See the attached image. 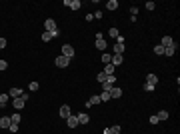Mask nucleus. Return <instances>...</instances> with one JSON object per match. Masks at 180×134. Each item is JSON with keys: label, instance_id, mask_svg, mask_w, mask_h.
<instances>
[{"label": "nucleus", "instance_id": "12", "mask_svg": "<svg viewBox=\"0 0 180 134\" xmlns=\"http://www.w3.org/2000/svg\"><path fill=\"white\" fill-rule=\"evenodd\" d=\"M10 116H2L0 118V128H10Z\"/></svg>", "mask_w": 180, "mask_h": 134}, {"label": "nucleus", "instance_id": "19", "mask_svg": "<svg viewBox=\"0 0 180 134\" xmlns=\"http://www.w3.org/2000/svg\"><path fill=\"white\" fill-rule=\"evenodd\" d=\"M112 50H114V54H122V52H124V44H120V42H116V44L112 46Z\"/></svg>", "mask_w": 180, "mask_h": 134}, {"label": "nucleus", "instance_id": "14", "mask_svg": "<svg viewBox=\"0 0 180 134\" xmlns=\"http://www.w3.org/2000/svg\"><path fill=\"white\" fill-rule=\"evenodd\" d=\"M68 6H70L72 10H80V8H82V2H80V0H70Z\"/></svg>", "mask_w": 180, "mask_h": 134}, {"label": "nucleus", "instance_id": "22", "mask_svg": "<svg viewBox=\"0 0 180 134\" xmlns=\"http://www.w3.org/2000/svg\"><path fill=\"white\" fill-rule=\"evenodd\" d=\"M176 54V46H168V48H164V56H174Z\"/></svg>", "mask_w": 180, "mask_h": 134}, {"label": "nucleus", "instance_id": "24", "mask_svg": "<svg viewBox=\"0 0 180 134\" xmlns=\"http://www.w3.org/2000/svg\"><path fill=\"white\" fill-rule=\"evenodd\" d=\"M108 34H110V38H118V28H114V26H110V30H108Z\"/></svg>", "mask_w": 180, "mask_h": 134}, {"label": "nucleus", "instance_id": "16", "mask_svg": "<svg viewBox=\"0 0 180 134\" xmlns=\"http://www.w3.org/2000/svg\"><path fill=\"white\" fill-rule=\"evenodd\" d=\"M106 8H108L110 12L116 10V8H118V0H108V2H106Z\"/></svg>", "mask_w": 180, "mask_h": 134}, {"label": "nucleus", "instance_id": "18", "mask_svg": "<svg viewBox=\"0 0 180 134\" xmlns=\"http://www.w3.org/2000/svg\"><path fill=\"white\" fill-rule=\"evenodd\" d=\"M96 48L98 50H106V40L104 38H96Z\"/></svg>", "mask_w": 180, "mask_h": 134}, {"label": "nucleus", "instance_id": "32", "mask_svg": "<svg viewBox=\"0 0 180 134\" xmlns=\"http://www.w3.org/2000/svg\"><path fill=\"white\" fill-rule=\"evenodd\" d=\"M144 6H146V10H154V8H156V4H154V2H146Z\"/></svg>", "mask_w": 180, "mask_h": 134}, {"label": "nucleus", "instance_id": "27", "mask_svg": "<svg viewBox=\"0 0 180 134\" xmlns=\"http://www.w3.org/2000/svg\"><path fill=\"white\" fill-rule=\"evenodd\" d=\"M8 98H10L8 94H0V106H4V104L8 102Z\"/></svg>", "mask_w": 180, "mask_h": 134}, {"label": "nucleus", "instance_id": "29", "mask_svg": "<svg viewBox=\"0 0 180 134\" xmlns=\"http://www.w3.org/2000/svg\"><path fill=\"white\" fill-rule=\"evenodd\" d=\"M110 60H112L110 54H102V62H104V64H110Z\"/></svg>", "mask_w": 180, "mask_h": 134}, {"label": "nucleus", "instance_id": "38", "mask_svg": "<svg viewBox=\"0 0 180 134\" xmlns=\"http://www.w3.org/2000/svg\"><path fill=\"white\" fill-rule=\"evenodd\" d=\"M144 90H146V92H152V90H154V86H150V84H144Z\"/></svg>", "mask_w": 180, "mask_h": 134}, {"label": "nucleus", "instance_id": "1", "mask_svg": "<svg viewBox=\"0 0 180 134\" xmlns=\"http://www.w3.org/2000/svg\"><path fill=\"white\" fill-rule=\"evenodd\" d=\"M44 28H46V32H50V34H52V38H54V36H58V34H60V30H58L56 22H54L52 18H48V20H46V22H44Z\"/></svg>", "mask_w": 180, "mask_h": 134}, {"label": "nucleus", "instance_id": "11", "mask_svg": "<svg viewBox=\"0 0 180 134\" xmlns=\"http://www.w3.org/2000/svg\"><path fill=\"white\" fill-rule=\"evenodd\" d=\"M122 54H112V60H110V64L112 66H118V64H122Z\"/></svg>", "mask_w": 180, "mask_h": 134}, {"label": "nucleus", "instance_id": "8", "mask_svg": "<svg viewBox=\"0 0 180 134\" xmlns=\"http://www.w3.org/2000/svg\"><path fill=\"white\" fill-rule=\"evenodd\" d=\"M108 92H110V98H120L122 96V88H118V86H112Z\"/></svg>", "mask_w": 180, "mask_h": 134}, {"label": "nucleus", "instance_id": "39", "mask_svg": "<svg viewBox=\"0 0 180 134\" xmlns=\"http://www.w3.org/2000/svg\"><path fill=\"white\" fill-rule=\"evenodd\" d=\"M0 48H6V38H0Z\"/></svg>", "mask_w": 180, "mask_h": 134}, {"label": "nucleus", "instance_id": "35", "mask_svg": "<svg viewBox=\"0 0 180 134\" xmlns=\"http://www.w3.org/2000/svg\"><path fill=\"white\" fill-rule=\"evenodd\" d=\"M130 14L136 16V14H138V6H130Z\"/></svg>", "mask_w": 180, "mask_h": 134}, {"label": "nucleus", "instance_id": "9", "mask_svg": "<svg viewBox=\"0 0 180 134\" xmlns=\"http://www.w3.org/2000/svg\"><path fill=\"white\" fill-rule=\"evenodd\" d=\"M66 126L68 128H76V126H78V116H70V118H66Z\"/></svg>", "mask_w": 180, "mask_h": 134}, {"label": "nucleus", "instance_id": "30", "mask_svg": "<svg viewBox=\"0 0 180 134\" xmlns=\"http://www.w3.org/2000/svg\"><path fill=\"white\" fill-rule=\"evenodd\" d=\"M154 54H164V48L158 44V46H154Z\"/></svg>", "mask_w": 180, "mask_h": 134}, {"label": "nucleus", "instance_id": "17", "mask_svg": "<svg viewBox=\"0 0 180 134\" xmlns=\"http://www.w3.org/2000/svg\"><path fill=\"white\" fill-rule=\"evenodd\" d=\"M98 96H100V102H108V100H112V98H110V92H108V90H102V94H98Z\"/></svg>", "mask_w": 180, "mask_h": 134}, {"label": "nucleus", "instance_id": "33", "mask_svg": "<svg viewBox=\"0 0 180 134\" xmlns=\"http://www.w3.org/2000/svg\"><path fill=\"white\" fill-rule=\"evenodd\" d=\"M158 122H160L158 116H156V114H152V116H150V124H158Z\"/></svg>", "mask_w": 180, "mask_h": 134}, {"label": "nucleus", "instance_id": "25", "mask_svg": "<svg viewBox=\"0 0 180 134\" xmlns=\"http://www.w3.org/2000/svg\"><path fill=\"white\" fill-rule=\"evenodd\" d=\"M28 88H30V92H36V90L40 88V84H38V82H30V84H28Z\"/></svg>", "mask_w": 180, "mask_h": 134}, {"label": "nucleus", "instance_id": "10", "mask_svg": "<svg viewBox=\"0 0 180 134\" xmlns=\"http://www.w3.org/2000/svg\"><path fill=\"white\" fill-rule=\"evenodd\" d=\"M146 84H150V86H154V88H156L158 76H156V74H148V76H146Z\"/></svg>", "mask_w": 180, "mask_h": 134}, {"label": "nucleus", "instance_id": "26", "mask_svg": "<svg viewBox=\"0 0 180 134\" xmlns=\"http://www.w3.org/2000/svg\"><path fill=\"white\" fill-rule=\"evenodd\" d=\"M96 80H98L100 84H104V80H106V74H104V72H98V74H96Z\"/></svg>", "mask_w": 180, "mask_h": 134}, {"label": "nucleus", "instance_id": "4", "mask_svg": "<svg viewBox=\"0 0 180 134\" xmlns=\"http://www.w3.org/2000/svg\"><path fill=\"white\" fill-rule=\"evenodd\" d=\"M160 46H162V48H168V46H176V42H174L172 36H164V38L160 40Z\"/></svg>", "mask_w": 180, "mask_h": 134}, {"label": "nucleus", "instance_id": "7", "mask_svg": "<svg viewBox=\"0 0 180 134\" xmlns=\"http://www.w3.org/2000/svg\"><path fill=\"white\" fill-rule=\"evenodd\" d=\"M24 92L20 88H16V86H12L10 90H8V96H10V98H18V96H22Z\"/></svg>", "mask_w": 180, "mask_h": 134}, {"label": "nucleus", "instance_id": "31", "mask_svg": "<svg viewBox=\"0 0 180 134\" xmlns=\"http://www.w3.org/2000/svg\"><path fill=\"white\" fill-rule=\"evenodd\" d=\"M110 134H120V126H118V124L112 126V128H110Z\"/></svg>", "mask_w": 180, "mask_h": 134}, {"label": "nucleus", "instance_id": "28", "mask_svg": "<svg viewBox=\"0 0 180 134\" xmlns=\"http://www.w3.org/2000/svg\"><path fill=\"white\" fill-rule=\"evenodd\" d=\"M42 40H44V42H50V40H52V34L44 30V34H42Z\"/></svg>", "mask_w": 180, "mask_h": 134}, {"label": "nucleus", "instance_id": "3", "mask_svg": "<svg viewBox=\"0 0 180 134\" xmlns=\"http://www.w3.org/2000/svg\"><path fill=\"white\" fill-rule=\"evenodd\" d=\"M54 64H56L58 68H66L68 64H70V58H66V56H62V54H60V56L56 58V60H54Z\"/></svg>", "mask_w": 180, "mask_h": 134}, {"label": "nucleus", "instance_id": "36", "mask_svg": "<svg viewBox=\"0 0 180 134\" xmlns=\"http://www.w3.org/2000/svg\"><path fill=\"white\" fill-rule=\"evenodd\" d=\"M8 130H10V132H18V124H10Z\"/></svg>", "mask_w": 180, "mask_h": 134}, {"label": "nucleus", "instance_id": "20", "mask_svg": "<svg viewBox=\"0 0 180 134\" xmlns=\"http://www.w3.org/2000/svg\"><path fill=\"white\" fill-rule=\"evenodd\" d=\"M20 120H22V116H20L18 112H14V114L10 116V122H12V124H20Z\"/></svg>", "mask_w": 180, "mask_h": 134}, {"label": "nucleus", "instance_id": "13", "mask_svg": "<svg viewBox=\"0 0 180 134\" xmlns=\"http://www.w3.org/2000/svg\"><path fill=\"white\" fill-rule=\"evenodd\" d=\"M98 102H100V96H98V94H94V96H90V100L86 102V106H96Z\"/></svg>", "mask_w": 180, "mask_h": 134}, {"label": "nucleus", "instance_id": "37", "mask_svg": "<svg viewBox=\"0 0 180 134\" xmlns=\"http://www.w3.org/2000/svg\"><path fill=\"white\" fill-rule=\"evenodd\" d=\"M92 16H94L96 20H100V18H102V10H96V14H92Z\"/></svg>", "mask_w": 180, "mask_h": 134}, {"label": "nucleus", "instance_id": "34", "mask_svg": "<svg viewBox=\"0 0 180 134\" xmlns=\"http://www.w3.org/2000/svg\"><path fill=\"white\" fill-rule=\"evenodd\" d=\"M8 68V62L6 60H0V70H6Z\"/></svg>", "mask_w": 180, "mask_h": 134}, {"label": "nucleus", "instance_id": "2", "mask_svg": "<svg viewBox=\"0 0 180 134\" xmlns=\"http://www.w3.org/2000/svg\"><path fill=\"white\" fill-rule=\"evenodd\" d=\"M26 100H28V94H22V96H18V98H12V106H14L16 110H20V108H24Z\"/></svg>", "mask_w": 180, "mask_h": 134}, {"label": "nucleus", "instance_id": "15", "mask_svg": "<svg viewBox=\"0 0 180 134\" xmlns=\"http://www.w3.org/2000/svg\"><path fill=\"white\" fill-rule=\"evenodd\" d=\"M88 122H90V116H88V114H84V112L78 114V124H88Z\"/></svg>", "mask_w": 180, "mask_h": 134}, {"label": "nucleus", "instance_id": "23", "mask_svg": "<svg viewBox=\"0 0 180 134\" xmlns=\"http://www.w3.org/2000/svg\"><path fill=\"white\" fill-rule=\"evenodd\" d=\"M156 116H158V120H168V116H170V114H168V110H160V112L156 114Z\"/></svg>", "mask_w": 180, "mask_h": 134}, {"label": "nucleus", "instance_id": "21", "mask_svg": "<svg viewBox=\"0 0 180 134\" xmlns=\"http://www.w3.org/2000/svg\"><path fill=\"white\" fill-rule=\"evenodd\" d=\"M106 76H110V74H114V66L112 64H104V70H102Z\"/></svg>", "mask_w": 180, "mask_h": 134}, {"label": "nucleus", "instance_id": "6", "mask_svg": "<svg viewBox=\"0 0 180 134\" xmlns=\"http://www.w3.org/2000/svg\"><path fill=\"white\" fill-rule=\"evenodd\" d=\"M70 116H72L70 106H66V104H64V106H60V118H64V120H66V118H70Z\"/></svg>", "mask_w": 180, "mask_h": 134}, {"label": "nucleus", "instance_id": "5", "mask_svg": "<svg viewBox=\"0 0 180 134\" xmlns=\"http://www.w3.org/2000/svg\"><path fill=\"white\" fill-rule=\"evenodd\" d=\"M62 56H66V58H72L74 56V48L70 44H62Z\"/></svg>", "mask_w": 180, "mask_h": 134}]
</instances>
